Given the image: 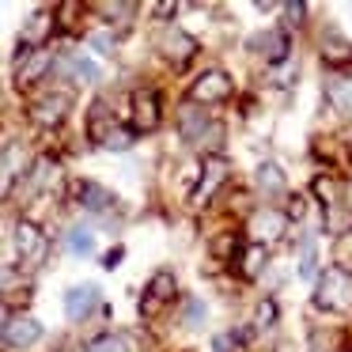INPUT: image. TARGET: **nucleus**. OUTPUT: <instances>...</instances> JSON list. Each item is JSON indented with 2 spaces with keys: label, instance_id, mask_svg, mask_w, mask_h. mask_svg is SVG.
<instances>
[{
  "label": "nucleus",
  "instance_id": "423d86ee",
  "mask_svg": "<svg viewBox=\"0 0 352 352\" xmlns=\"http://www.w3.org/2000/svg\"><path fill=\"white\" fill-rule=\"evenodd\" d=\"M193 102H220V99H228L231 95V76H223V72H205V76L193 84Z\"/></svg>",
  "mask_w": 352,
  "mask_h": 352
},
{
  "label": "nucleus",
  "instance_id": "f257e3e1",
  "mask_svg": "<svg viewBox=\"0 0 352 352\" xmlns=\"http://www.w3.org/2000/svg\"><path fill=\"white\" fill-rule=\"evenodd\" d=\"M314 303L326 307V311H341L352 314V273L341 265H329L318 276V292H314Z\"/></svg>",
  "mask_w": 352,
  "mask_h": 352
},
{
  "label": "nucleus",
  "instance_id": "39448f33",
  "mask_svg": "<svg viewBox=\"0 0 352 352\" xmlns=\"http://www.w3.org/2000/svg\"><path fill=\"white\" fill-rule=\"evenodd\" d=\"M95 307H99V288H95V284L69 288V296H65V318H69V322H84Z\"/></svg>",
  "mask_w": 352,
  "mask_h": 352
},
{
  "label": "nucleus",
  "instance_id": "20e7f679",
  "mask_svg": "<svg viewBox=\"0 0 352 352\" xmlns=\"http://www.w3.org/2000/svg\"><path fill=\"white\" fill-rule=\"evenodd\" d=\"M38 337H42V322L38 318H31V314L12 318L8 314V322H4V344H8V349H31Z\"/></svg>",
  "mask_w": 352,
  "mask_h": 352
},
{
  "label": "nucleus",
  "instance_id": "f03ea898",
  "mask_svg": "<svg viewBox=\"0 0 352 352\" xmlns=\"http://www.w3.org/2000/svg\"><path fill=\"white\" fill-rule=\"evenodd\" d=\"M170 296H175V276H170L167 269H160V273L152 276V284H148V292L140 296V314H144V318H155V314L163 311V303H170Z\"/></svg>",
  "mask_w": 352,
  "mask_h": 352
},
{
  "label": "nucleus",
  "instance_id": "5701e85b",
  "mask_svg": "<svg viewBox=\"0 0 352 352\" xmlns=\"http://www.w3.org/2000/svg\"><path fill=\"white\" fill-rule=\"evenodd\" d=\"M12 178H16V148H4V190H12Z\"/></svg>",
  "mask_w": 352,
  "mask_h": 352
},
{
  "label": "nucleus",
  "instance_id": "4468645a",
  "mask_svg": "<svg viewBox=\"0 0 352 352\" xmlns=\"http://www.w3.org/2000/svg\"><path fill=\"white\" fill-rule=\"evenodd\" d=\"M326 95H329V102H333L337 110H344V114H352V76H341V80H333V84L326 87Z\"/></svg>",
  "mask_w": 352,
  "mask_h": 352
},
{
  "label": "nucleus",
  "instance_id": "2eb2a0df",
  "mask_svg": "<svg viewBox=\"0 0 352 352\" xmlns=\"http://www.w3.org/2000/svg\"><path fill=\"white\" fill-rule=\"evenodd\" d=\"M69 250L80 254V258L95 254V231H91V228H72V231H69Z\"/></svg>",
  "mask_w": 352,
  "mask_h": 352
},
{
  "label": "nucleus",
  "instance_id": "0eeeda50",
  "mask_svg": "<svg viewBox=\"0 0 352 352\" xmlns=\"http://www.w3.org/2000/svg\"><path fill=\"white\" fill-rule=\"evenodd\" d=\"M19 254L27 258V265H38L46 258V235H42L34 223H19Z\"/></svg>",
  "mask_w": 352,
  "mask_h": 352
},
{
  "label": "nucleus",
  "instance_id": "6e6552de",
  "mask_svg": "<svg viewBox=\"0 0 352 352\" xmlns=\"http://www.w3.org/2000/svg\"><path fill=\"white\" fill-rule=\"evenodd\" d=\"M178 125H182V137L190 140V144H201V133H212L216 125H208V118L201 114L197 107H182V114H178Z\"/></svg>",
  "mask_w": 352,
  "mask_h": 352
},
{
  "label": "nucleus",
  "instance_id": "dca6fc26",
  "mask_svg": "<svg viewBox=\"0 0 352 352\" xmlns=\"http://www.w3.org/2000/svg\"><path fill=\"white\" fill-rule=\"evenodd\" d=\"M220 178H223V163H220V160H212V163H208V170H205V186H197V190H193V201L201 205V201H205L208 193H212L216 186H220Z\"/></svg>",
  "mask_w": 352,
  "mask_h": 352
},
{
  "label": "nucleus",
  "instance_id": "6ab92c4d",
  "mask_svg": "<svg viewBox=\"0 0 352 352\" xmlns=\"http://www.w3.org/2000/svg\"><path fill=\"white\" fill-rule=\"evenodd\" d=\"M261 269H265V246L254 243L250 250H246V258H243V273H246V276H258Z\"/></svg>",
  "mask_w": 352,
  "mask_h": 352
},
{
  "label": "nucleus",
  "instance_id": "1a4fd4ad",
  "mask_svg": "<svg viewBox=\"0 0 352 352\" xmlns=\"http://www.w3.org/2000/svg\"><path fill=\"white\" fill-rule=\"evenodd\" d=\"M65 110H69V95H50V99H42L38 107H34V122L38 125H57L65 118Z\"/></svg>",
  "mask_w": 352,
  "mask_h": 352
},
{
  "label": "nucleus",
  "instance_id": "7ed1b4c3",
  "mask_svg": "<svg viewBox=\"0 0 352 352\" xmlns=\"http://www.w3.org/2000/svg\"><path fill=\"white\" fill-rule=\"evenodd\" d=\"M284 231H288V216H284V212H276V208H261V212H254L250 235H254V243H258V246L284 239Z\"/></svg>",
  "mask_w": 352,
  "mask_h": 352
},
{
  "label": "nucleus",
  "instance_id": "9d476101",
  "mask_svg": "<svg viewBox=\"0 0 352 352\" xmlns=\"http://www.w3.org/2000/svg\"><path fill=\"white\" fill-rule=\"evenodd\" d=\"M65 69H69L72 72V80H80V84H99V80H102V69H99V65H95L91 61V57H69V65H65Z\"/></svg>",
  "mask_w": 352,
  "mask_h": 352
},
{
  "label": "nucleus",
  "instance_id": "4be33fe9",
  "mask_svg": "<svg viewBox=\"0 0 352 352\" xmlns=\"http://www.w3.org/2000/svg\"><path fill=\"white\" fill-rule=\"evenodd\" d=\"M87 42H91V46L99 50V54H114V46H118V42H114V34H110V31H95Z\"/></svg>",
  "mask_w": 352,
  "mask_h": 352
},
{
  "label": "nucleus",
  "instance_id": "aec40b11",
  "mask_svg": "<svg viewBox=\"0 0 352 352\" xmlns=\"http://www.w3.org/2000/svg\"><path fill=\"white\" fill-rule=\"evenodd\" d=\"M99 144H102V148H110V152H125V148L133 144V133H129V129H110L107 137L99 140Z\"/></svg>",
  "mask_w": 352,
  "mask_h": 352
},
{
  "label": "nucleus",
  "instance_id": "a211bd4d",
  "mask_svg": "<svg viewBox=\"0 0 352 352\" xmlns=\"http://www.w3.org/2000/svg\"><path fill=\"white\" fill-rule=\"evenodd\" d=\"M84 352H129V341L118 337V333H107V337H99V341H91Z\"/></svg>",
  "mask_w": 352,
  "mask_h": 352
},
{
  "label": "nucleus",
  "instance_id": "b1692460",
  "mask_svg": "<svg viewBox=\"0 0 352 352\" xmlns=\"http://www.w3.org/2000/svg\"><path fill=\"white\" fill-rule=\"evenodd\" d=\"M46 27H50V19H46V16H34L31 23H27L23 38H42V34H46Z\"/></svg>",
  "mask_w": 352,
  "mask_h": 352
},
{
  "label": "nucleus",
  "instance_id": "393cba45",
  "mask_svg": "<svg viewBox=\"0 0 352 352\" xmlns=\"http://www.w3.org/2000/svg\"><path fill=\"white\" fill-rule=\"evenodd\" d=\"M314 273H318V265H314V254L307 250V254H303V261H299V276H307V280H311Z\"/></svg>",
  "mask_w": 352,
  "mask_h": 352
},
{
  "label": "nucleus",
  "instance_id": "9b49d317",
  "mask_svg": "<svg viewBox=\"0 0 352 352\" xmlns=\"http://www.w3.org/2000/svg\"><path fill=\"white\" fill-rule=\"evenodd\" d=\"M137 129H155L160 125V110H155V95L152 91H140L137 95Z\"/></svg>",
  "mask_w": 352,
  "mask_h": 352
},
{
  "label": "nucleus",
  "instance_id": "ddd939ff",
  "mask_svg": "<svg viewBox=\"0 0 352 352\" xmlns=\"http://www.w3.org/2000/svg\"><path fill=\"white\" fill-rule=\"evenodd\" d=\"M258 190L269 193V197H273V193H284V170L276 167V163H261L258 167Z\"/></svg>",
  "mask_w": 352,
  "mask_h": 352
},
{
  "label": "nucleus",
  "instance_id": "f8f14e48",
  "mask_svg": "<svg viewBox=\"0 0 352 352\" xmlns=\"http://www.w3.org/2000/svg\"><path fill=\"white\" fill-rule=\"evenodd\" d=\"M254 46H258V54H265V61H280L284 50H288V38L280 31H265L261 38H254Z\"/></svg>",
  "mask_w": 352,
  "mask_h": 352
},
{
  "label": "nucleus",
  "instance_id": "412c9836",
  "mask_svg": "<svg viewBox=\"0 0 352 352\" xmlns=\"http://www.w3.org/2000/svg\"><path fill=\"white\" fill-rule=\"evenodd\" d=\"M205 314H208V311H205V303H201V299L193 296L190 303H186V326H190V329H197L201 322H205Z\"/></svg>",
  "mask_w": 352,
  "mask_h": 352
},
{
  "label": "nucleus",
  "instance_id": "f3484780",
  "mask_svg": "<svg viewBox=\"0 0 352 352\" xmlns=\"http://www.w3.org/2000/svg\"><path fill=\"white\" fill-rule=\"evenodd\" d=\"M349 228H352V212H344L341 205L326 208V231H329V235H344Z\"/></svg>",
  "mask_w": 352,
  "mask_h": 352
}]
</instances>
